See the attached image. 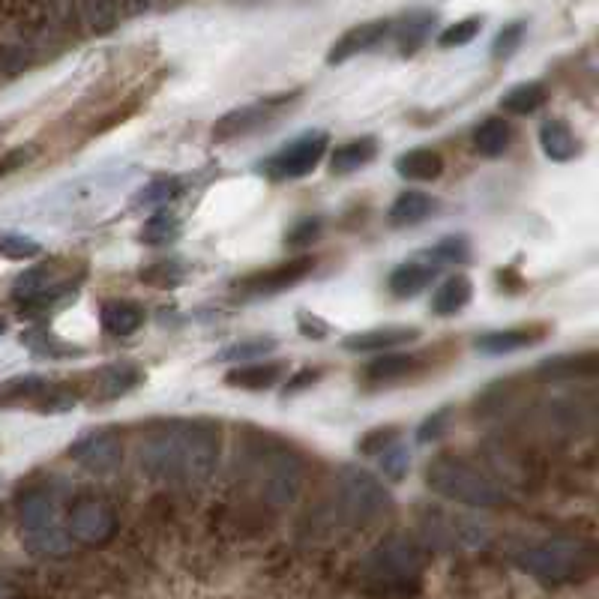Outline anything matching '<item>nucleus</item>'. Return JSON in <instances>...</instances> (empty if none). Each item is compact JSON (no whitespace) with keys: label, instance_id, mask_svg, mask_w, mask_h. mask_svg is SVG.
<instances>
[{"label":"nucleus","instance_id":"nucleus-1","mask_svg":"<svg viewBox=\"0 0 599 599\" xmlns=\"http://www.w3.org/2000/svg\"><path fill=\"white\" fill-rule=\"evenodd\" d=\"M222 456V429L210 420H174L153 429L138 450L141 471L171 486H204Z\"/></svg>","mask_w":599,"mask_h":599},{"label":"nucleus","instance_id":"nucleus-2","mask_svg":"<svg viewBox=\"0 0 599 599\" xmlns=\"http://www.w3.org/2000/svg\"><path fill=\"white\" fill-rule=\"evenodd\" d=\"M516 567L543 585H573L594 570V552L573 537H552L516 552Z\"/></svg>","mask_w":599,"mask_h":599},{"label":"nucleus","instance_id":"nucleus-3","mask_svg":"<svg viewBox=\"0 0 599 599\" xmlns=\"http://www.w3.org/2000/svg\"><path fill=\"white\" fill-rule=\"evenodd\" d=\"M426 486L435 495H441L453 504H462V507H474V510H492V507L504 504L501 486L456 456L432 459L426 465Z\"/></svg>","mask_w":599,"mask_h":599},{"label":"nucleus","instance_id":"nucleus-4","mask_svg":"<svg viewBox=\"0 0 599 599\" xmlns=\"http://www.w3.org/2000/svg\"><path fill=\"white\" fill-rule=\"evenodd\" d=\"M18 531H21L24 549L36 558H66L72 552V537L60 519V507L42 489L21 495Z\"/></svg>","mask_w":599,"mask_h":599},{"label":"nucleus","instance_id":"nucleus-5","mask_svg":"<svg viewBox=\"0 0 599 599\" xmlns=\"http://www.w3.org/2000/svg\"><path fill=\"white\" fill-rule=\"evenodd\" d=\"M333 498H336L339 516L354 528L372 525L393 510V498H390L387 486L375 474H369L366 468H357V465H342L336 471Z\"/></svg>","mask_w":599,"mask_h":599},{"label":"nucleus","instance_id":"nucleus-6","mask_svg":"<svg viewBox=\"0 0 599 599\" xmlns=\"http://www.w3.org/2000/svg\"><path fill=\"white\" fill-rule=\"evenodd\" d=\"M252 462H255V486L270 507L285 510L300 498L306 474L303 462L288 447L267 444L252 456Z\"/></svg>","mask_w":599,"mask_h":599},{"label":"nucleus","instance_id":"nucleus-7","mask_svg":"<svg viewBox=\"0 0 599 599\" xmlns=\"http://www.w3.org/2000/svg\"><path fill=\"white\" fill-rule=\"evenodd\" d=\"M423 549L402 534H393L387 540H381L363 564V573L378 582V585H408L414 579H420L423 573Z\"/></svg>","mask_w":599,"mask_h":599},{"label":"nucleus","instance_id":"nucleus-8","mask_svg":"<svg viewBox=\"0 0 599 599\" xmlns=\"http://www.w3.org/2000/svg\"><path fill=\"white\" fill-rule=\"evenodd\" d=\"M330 150V135L315 129V132H303L300 138L288 141L285 147H279L270 159L261 162V174L273 183H288V180H303L306 174H312L321 159Z\"/></svg>","mask_w":599,"mask_h":599},{"label":"nucleus","instance_id":"nucleus-9","mask_svg":"<svg viewBox=\"0 0 599 599\" xmlns=\"http://www.w3.org/2000/svg\"><path fill=\"white\" fill-rule=\"evenodd\" d=\"M294 96H297V90L282 93V96H270V99H258V102H249V105H240V108L222 114L213 126V141H234L240 135H252V132L264 129L276 117V111L285 102H291Z\"/></svg>","mask_w":599,"mask_h":599},{"label":"nucleus","instance_id":"nucleus-10","mask_svg":"<svg viewBox=\"0 0 599 599\" xmlns=\"http://www.w3.org/2000/svg\"><path fill=\"white\" fill-rule=\"evenodd\" d=\"M69 459L84 468L87 474L93 477H108L120 468L123 462V444L114 432L108 429H99V432H90V435H81L75 444H69Z\"/></svg>","mask_w":599,"mask_h":599},{"label":"nucleus","instance_id":"nucleus-11","mask_svg":"<svg viewBox=\"0 0 599 599\" xmlns=\"http://www.w3.org/2000/svg\"><path fill=\"white\" fill-rule=\"evenodd\" d=\"M312 270H315V258L300 255V258H291L285 264H276V267H267V270H258V273L240 279L237 291H243V297H273L279 291L300 285Z\"/></svg>","mask_w":599,"mask_h":599},{"label":"nucleus","instance_id":"nucleus-12","mask_svg":"<svg viewBox=\"0 0 599 599\" xmlns=\"http://www.w3.org/2000/svg\"><path fill=\"white\" fill-rule=\"evenodd\" d=\"M66 531L72 537V543H84V546H105L114 531H117V516L108 504L102 501H78L69 513Z\"/></svg>","mask_w":599,"mask_h":599},{"label":"nucleus","instance_id":"nucleus-13","mask_svg":"<svg viewBox=\"0 0 599 599\" xmlns=\"http://www.w3.org/2000/svg\"><path fill=\"white\" fill-rule=\"evenodd\" d=\"M423 531L429 543L441 549H477L486 543L489 531L477 519L468 516H447V513H429L423 522Z\"/></svg>","mask_w":599,"mask_h":599},{"label":"nucleus","instance_id":"nucleus-14","mask_svg":"<svg viewBox=\"0 0 599 599\" xmlns=\"http://www.w3.org/2000/svg\"><path fill=\"white\" fill-rule=\"evenodd\" d=\"M390 33H393V21H390V18H375V21L354 24L351 30H345V33L330 45V51H327V63H330V66L348 63L351 57L378 48Z\"/></svg>","mask_w":599,"mask_h":599},{"label":"nucleus","instance_id":"nucleus-15","mask_svg":"<svg viewBox=\"0 0 599 599\" xmlns=\"http://www.w3.org/2000/svg\"><path fill=\"white\" fill-rule=\"evenodd\" d=\"M423 333L420 327H405V324H390V327H375V330H363V333H354L342 342L345 351L351 354H387L393 348H402V345H411L417 342Z\"/></svg>","mask_w":599,"mask_h":599},{"label":"nucleus","instance_id":"nucleus-16","mask_svg":"<svg viewBox=\"0 0 599 599\" xmlns=\"http://www.w3.org/2000/svg\"><path fill=\"white\" fill-rule=\"evenodd\" d=\"M144 381V369L138 363H108L99 372H93V384H90V399L93 402H114L120 396H126L129 390H135Z\"/></svg>","mask_w":599,"mask_h":599},{"label":"nucleus","instance_id":"nucleus-17","mask_svg":"<svg viewBox=\"0 0 599 599\" xmlns=\"http://www.w3.org/2000/svg\"><path fill=\"white\" fill-rule=\"evenodd\" d=\"M546 336L543 327H513V330H495V333H483L474 348L483 357H507L516 351H525L531 345H537Z\"/></svg>","mask_w":599,"mask_h":599},{"label":"nucleus","instance_id":"nucleus-18","mask_svg":"<svg viewBox=\"0 0 599 599\" xmlns=\"http://www.w3.org/2000/svg\"><path fill=\"white\" fill-rule=\"evenodd\" d=\"M396 174L414 183H432L444 174V156L435 147H411L393 162Z\"/></svg>","mask_w":599,"mask_h":599},{"label":"nucleus","instance_id":"nucleus-19","mask_svg":"<svg viewBox=\"0 0 599 599\" xmlns=\"http://www.w3.org/2000/svg\"><path fill=\"white\" fill-rule=\"evenodd\" d=\"M285 372V363H273V360H255V363H237L234 369H228L225 375V384L228 387H237V390H249V393H258V390H270L279 384Z\"/></svg>","mask_w":599,"mask_h":599},{"label":"nucleus","instance_id":"nucleus-20","mask_svg":"<svg viewBox=\"0 0 599 599\" xmlns=\"http://www.w3.org/2000/svg\"><path fill=\"white\" fill-rule=\"evenodd\" d=\"M540 147L552 162H573L582 153V141L567 120H546L540 126Z\"/></svg>","mask_w":599,"mask_h":599},{"label":"nucleus","instance_id":"nucleus-21","mask_svg":"<svg viewBox=\"0 0 599 599\" xmlns=\"http://www.w3.org/2000/svg\"><path fill=\"white\" fill-rule=\"evenodd\" d=\"M432 27H435V12H429V9H414V12H408L399 24L393 21V36H396L399 54H402V57L417 54V51L429 42Z\"/></svg>","mask_w":599,"mask_h":599},{"label":"nucleus","instance_id":"nucleus-22","mask_svg":"<svg viewBox=\"0 0 599 599\" xmlns=\"http://www.w3.org/2000/svg\"><path fill=\"white\" fill-rule=\"evenodd\" d=\"M99 324L108 336L114 339H126L132 333L141 330L144 324V309L138 303H129V300H108L102 303L99 309Z\"/></svg>","mask_w":599,"mask_h":599},{"label":"nucleus","instance_id":"nucleus-23","mask_svg":"<svg viewBox=\"0 0 599 599\" xmlns=\"http://www.w3.org/2000/svg\"><path fill=\"white\" fill-rule=\"evenodd\" d=\"M375 156H378V141L372 135L351 138V141L339 144L336 150H330V171L336 177H345V174H354V171L366 168Z\"/></svg>","mask_w":599,"mask_h":599},{"label":"nucleus","instance_id":"nucleus-24","mask_svg":"<svg viewBox=\"0 0 599 599\" xmlns=\"http://www.w3.org/2000/svg\"><path fill=\"white\" fill-rule=\"evenodd\" d=\"M435 279H438L435 264L408 261V264H399V267L390 273L387 288H390L393 297H399V300H411V297H417L420 291H426Z\"/></svg>","mask_w":599,"mask_h":599},{"label":"nucleus","instance_id":"nucleus-25","mask_svg":"<svg viewBox=\"0 0 599 599\" xmlns=\"http://www.w3.org/2000/svg\"><path fill=\"white\" fill-rule=\"evenodd\" d=\"M438 210H441L438 198H432V195H426V192H420V189H408V192L396 195V201H393L387 219H390V225L405 228V225H417V222L429 219V216L438 213Z\"/></svg>","mask_w":599,"mask_h":599},{"label":"nucleus","instance_id":"nucleus-26","mask_svg":"<svg viewBox=\"0 0 599 599\" xmlns=\"http://www.w3.org/2000/svg\"><path fill=\"white\" fill-rule=\"evenodd\" d=\"M417 369H420V357L387 351V354H381L378 360H372V363L363 369V381L378 384V387H381V384H396V381L411 378Z\"/></svg>","mask_w":599,"mask_h":599},{"label":"nucleus","instance_id":"nucleus-27","mask_svg":"<svg viewBox=\"0 0 599 599\" xmlns=\"http://www.w3.org/2000/svg\"><path fill=\"white\" fill-rule=\"evenodd\" d=\"M471 297H474V282L465 273H453L432 294V312L441 315V318L456 315V312H462L471 303Z\"/></svg>","mask_w":599,"mask_h":599},{"label":"nucleus","instance_id":"nucleus-28","mask_svg":"<svg viewBox=\"0 0 599 599\" xmlns=\"http://www.w3.org/2000/svg\"><path fill=\"white\" fill-rule=\"evenodd\" d=\"M120 18H123L120 0H78V21L87 33L105 36L117 30Z\"/></svg>","mask_w":599,"mask_h":599},{"label":"nucleus","instance_id":"nucleus-29","mask_svg":"<svg viewBox=\"0 0 599 599\" xmlns=\"http://www.w3.org/2000/svg\"><path fill=\"white\" fill-rule=\"evenodd\" d=\"M513 144V126L504 117H486L474 132V147L486 159H501Z\"/></svg>","mask_w":599,"mask_h":599},{"label":"nucleus","instance_id":"nucleus-30","mask_svg":"<svg viewBox=\"0 0 599 599\" xmlns=\"http://www.w3.org/2000/svg\"><path fill=\"white\" fill-rule=\"evenodd\" d=\"M549 99V90L543 81H525V84H516L510 87L504 96H501V108L507 114H516V117H528L534 111H540Z\"/></svg>","mask_w":599,"mask_h":599},{"label":"nucleus","instance_id":"nucleus-31","mask_svg":"<svg viewBox=\"0 0 599 599\" xmlns=\"http://www.w3.org/2000/svg\"><path fill=\"white\" fill-rule=\"evenodd\" d=\"M57 282H60V279H57L54 264H39V267L24 270V273L15 279L12 294H15V300H18L21 306H27V303H33L36 297H42L48 288H54Z\"/></svg>","mask_w":599,"mask_h":599},{"label":"nucleus","instance_id":"nucleus-32","mask_svg":"<svg viewBox=\"0 0 599 599\" xmlns=\"http://www.w3.org/2000/svg\"><path fill=\"white\" fill-rule=\"evenodd\" d=\"M177 237H180V219L168 210L153 213L138 234V240L147 243V246H171Z\"/></svg>","mask_w":599,"mask_h":599},{"label":"nucleus","instance_id":"nucleus-33","mask_svg":"<svg viewBox=\"0 0 599 599\" xmlns=\"http://www.w3.org/2000/svg\"><path fill=\"white\" fill-rule=\"evenodd\" d=\"M597 372V354H579V357H555L540 363V378H573V375H594Z\"/></svg>","mask_w":599,"mask_h":599},{"label":"nucleus","instance_id":"nucleus-34","mask_svg":"<svg viewBox=\"0 0 599 599\" xmlns=\"http://www.w3.org/2000/svg\"><path fill=\"white\" fill-rule=\"evenodd\" d=\"M180 192H183V183L177 177H156V180H150L147 186H141L135 192L132 207H159V204L174 201Z\"/></svg>","mask_w":599,"mask_h":599},{"label":"nucleus","instance_id":"nucleus-35","mask_svg":"<svg viewBox=\"0 0 599 599\" xmlns=\"http://www.w3.org/2000/svg\"><path fill=\"white\" fill-rule=\"evenodd\" d=\"M138 279L144 282V285H150V288H177L183 279H186V270H183V264L180 261H156V264H150V267H141V273H138Z\"/></svg>","mask_w":599,"mask_h":599},{"label":"nucleus","instance_id":"nucleus-36","mask_svg":"<svg viewBox=\"0 0 599 599\" xmlns=\"http://www.w3.org/2000/svg\"><path fill=\"white\" fill-rule=\"evenodd\" d=\"M270 351H276V339L264 336V339H246V342H234L228 345L219 360L222 363H255V360H264Z\"/></svg>","mask_w":599,"mask_h":599},{"label":"nucleus","instance_id":"nucleus-37","mask_svg":"<svg viewBox=\"0 0 599 599\" xmlns=\"http://www.w3.org/2000/svg\"><path fill=\"white\" fill-rule=\"evenodd\" d=\"M429 258L438 261V264H453V267H462L471 261V240L465 234H450L444 237L438 246L429 249Z\"/></svg>","mask_w":599,"mask_h":599},{"label":"nucleus","instance_id":"nucleus-38","mask_svg":"<svg viewBox=\"0 0 599 599\" xmlns=\"http://www.w3.org/2000/svg\"><path fill=\"white\" fill-rule=\"evenodd\" d=\"M480 30H483V18L480 15L462 18V21H456V24H450V27H444L438 33V45L441 48H462V45L474 42Z\"/></svg>","mask_w":599,"mask_h":599},{"label":"nucleus","instance_id":"nucleus-39","mask_svg":"<svg viewBox=\"0 0 599 599\" xmlns=\"http://www.w3.org/2000/svg\"><path fill=\"white\" fill-rule=\"evenodd\" d=\"M42 255V246L24 234H0V258L6 261H30Z\"/></svg>","mask_w":599,"mask_h":599},{"label":"nucleus","instance_id":"nucleus-40","mask_svg":"<svg viewBox=\"0 0 599 599\" xmlns=\"http://www.w3.org/2000/svg\"><path fill=\"white\" fill-rule=\"evenodd\" d=\"M402 429L399 426H378V429H369L360 441H357V453L363 456H381L387 447H393L399 441Z\"/></svg>","mask_w":599,"mask_h":599},{"label":"nucleus","instance_id":"nucleus-41","mask_svg":"<svg viewBox=\"0 0 599 599\" xmlns=\"http://www.w3.org/2000/svg\"><path fill=\"white\" fill-rule=\"evenodd\" d=\"M381 462V471H384V477L390 480V483H402L405 480V474H408V468H411V453L396 441L393 447H387L381 456H378Z\"/></svg>","mask_w":599,"mask_h":599},{"label":"nucleus","instance_id":"nucleus-42","mask_svg":"<svg viewBox=\"0 0 599 599\" xmlns=\"http://www.w3.org/2000/svg\"><path fill=\"white\" fill-rule=\"evenodd\" d=\"M522 39H525V21L507 24V27L495 36V42H492V57H495V60H510V57L519 51Z\"/></svg>","mask_w":599,"mask_h":599},{"label":"nucleus","instance_id":"nucleus-43","mask_svg":"<svg viewBox=\"0 0 599 599\" xmlns=\"http://www.w3.org/2000/svg\"><path fill=\"white\" fill-rule=\"evenodd\" d=\"M447 426H450V408H441L435 411L432 417H426L417 429V441L420 444H432V441H441L447 435Z\"/></svg>","mask_w":599,"mask_h":599},{"label":"nucleus","instance_id":"nucleus-44","mask_svg":"<svg viewBox=\"0 0 599 599\" xmlns=\"http://www.w3.org/2000/svg\"><path fill=\"white\" fill-rule=\"evenodd\" d=\"M318 234H321V222L318 219H300V222H294L291 231H285V246H294V249L312 246V240Z\"/></svg>","mask_w":599,"mask_h":599},{"label":"nucleus","instance_id":"nucleus-45","mask_svg":"<svg viewBox=\"0 0 599 599\" xmlns=\"http://www.w3.org/2000/svg\"><path fill=\"white\" fill-rule=\"evenodd\" d=\"M318 381H321V369H300L297 375H291V378L285 381V396L312 390V384H318Z\"/></svg>","mask_w":599,"mask_h":599},{"label":"nucleus","instance_id":"nucleus-46","mask_svg":"<svg viewBox=\"0 0 599 599\" xmlns=\"http://www.w3.org/2000/svg\"><path fill=\"white\" fill-rule=\"evenodd\" d=\"M30 156H33V150H30V147H15V150L3 153V156H0V177H6V174L18 171L21 165H27V162H30Z\"/></svg>","mask_w":599,"mask_h":599},{"label":"nucleus","instance_id":"nucleus-47","mask_svg":"<svg viewBox=\"0 0 599 599\" xmlns=\"http://www.w3.org/2000/svg\"><path fill=\"white\" fill-rule=\"evenodd\" d=\"M297 327H300V333H303L306 339H324V336L330 333V327H327L318 315H306V312H300Z\"/></svg>","mask_w":599,"mask_h":599},{"label":"nucleus","instance_id":"nucleus-48","mask_svg":"<svg viewBox=\"0 0 599 599\" xmlns=\"http://www.w3.org/2000/svg\"><path fill=\"white\" fill-rule=\"evenodd\" d=\"M153 3H156V0H120L123 15H144V12L153 9Z\"/></svg>","mask_w":599,"mask_h":599},{"label":"nucleus","instance_id":"nucleus-49","mask_svg":"<svg viewBox=\"0 0 599 599\" xmlns=\"http://www.w3.org/2000/svg\"><path fill=\"white\" fill-rule=\"evenodd\" d=\"M0 599H9V588L3 582H0Z\"/></svg>","mask_w":599,"mask_h":599},{"label":"nucleus","instance_id":"nucleus-50","mask_svg":"<svg viewBox=\"0 0 599 599\" xmlns=\"http://www.w3.org/2000/svg\"><path fill=\"white\" fill-rule=\"evenodd\" d=\"M3 333H6V321L0 318V336H3Z\"/></svg>","mask_w":599,"mask_h":599}]
</instances>
